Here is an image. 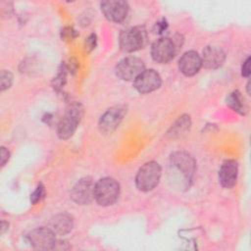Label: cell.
I'll return each mask as SVG.
<instances>
[{
	"label": "cell",
	"mask_w": 251,
	"mask_h": 251,
	"mask_svg": "<svg viewBox=\"0 0 251 251\" xmlns=\"http://www.w3.org/2000/svg\"><path fill=\"white\" fill-rule=\"evenodd\" d=\"M162 169L157 162L150 161L145 163L137 172L135 176L136 187L140 191H150L154 189L161 178Z\"/></svg>",
	"instance_id": "4"
},
{
	"label": "cell",
	"mask_w": 251,
	"mask_h": 251,
	"mask_svg": "<svg viewBox=\"0 0 251 251\" xmlns=\"http://www.w3.org/2000/svg\"><path fill=\"white\" fill-rule=\"evenodd\" d=\"M195 172V161L186 152L174 153L169 162L168 176L172 185L178 189L189 188Z\"/></svg>",
	"instance_id": "1"
},
{
	"label": "cell",
	"mask_w": 251,
	"mask_h": 251,
	"mask_svg": "<svg viewBox=\"0 0 251 251\" xmlns=\"http://www.w3.org/2000/svg\"><path fill=\"white\" fill-rule=\"evenodd\" d=\"M126 110L124 107L116 106L108 109L99 120V128L103 133H111L123 121Z\"/></svg>",
	"instance_id": "12"
},
{
	"label": "cell",
	"mask_w": 251,
	"mask_h": 251,
	"mask_svg": "<svg viewBox=\"0 0 251 251\" xmlns=\"http://www.w3.org/2000/svg\"><path fill=\"white\" fill-rule=\"evenodd\" d=\"M44 196V187L42 184H39L36 189L30 194V202L32 204H36L38 201L41 200V198Z\"/></svg>",
	"instance_id": "19"
},
{
	"label": "cell",
	"mask_w": 251,
	"mask_h": 251,
	"mask_svg": "<svg viewBox=\"0 0 251 251\" xmlns=\"http://www.w3.org/2000/svg\"><path fill=\"white\" fill-rule=\"evenodd\" d=\"M120 184L112 177H103L95 183L94 199L100 206L113 205L119 198Z\"/></svg>",
	"instance_id": "5"
},
{
	"label": "cell",
	"mask_w": 251,
	"mask_h": 251,
	"mask_svg": "<svg viewBox=\"0 0 251 251\" xmlns=\"http://www.w3.org/2000/svg\"><path fill=\"white\" fill-rule=\"evenodd\" d=\"M162 79L155 70H144L133 81L134 88L142 94L150 93L161 86Z\"/></svg>",
	"instance_id": "11"
},
{
	"label": "cell",
	"mask_w": 251,
	"mask_h": 251,
	"mask_svg": "<svg viewBox=\"0 0 251 251\" xmlns=\"http://www.w3.org/2000/svg\"><path fill=\"white\" fill-rule=\"evenodd\" d=\"M148 42V33L144 26H132L123 30L119 37L120 48L124 52H134L142 49Z\"/></svg>",
	"instance_id": "3"
},
{
	"label": "cell",
	"mask_w": 251,
	"mask_h": 251,
	"mask_svg": "<svg viewBox=\"0 0 251 251\" xmlns=\"http://www.w3.org/2000/svg\"><path fill=\"white\" fill-rule=\"evenodd\" d=\"M238 175V165L233 160L225 161L219 171V181L225 188H231L235 185Z\"/></svg>",
	"instance_id": "15"
},
{
	"label": "cell",
	"mask_w": 251,
	"mask_h": 251,
	"mask_svg": "<svg viewBox=\"0 0 251 251\" xmlns=\"http://www.w3.org/2000/svg\"><path fill=\"white\" fill-rule=\"evenodd\" d=\"M74 226L73 219L66 213H61L53 216L49 221V228L56 235H65L69 233Z\"/></svg>",
	"instance_id": "16"
},
{
	"label": "cell",
	"mask_w": 251,
	"mask_h": 251,
	"mask_svg": "<svg viewBox=\"0 0 251 251\" xmlns=\"http://www.w3.org/2000/svg\"><path fill=\"white\" fill-rule=\"evenodd\" d=\"M83 116V107L80 103H73L67 109L63 117L61 118L58 126L57 133L61 139L70 138L75 131Z\"/></svg>",
	"instance_id": "2"
},
{
	"label": "cell",
	"mask_w": 251,
	"mask_h": 251,
	"mask_svg": "<svg viewBox=\"0 0 251 251\" xmlns=\"http://www.w3.org/2000/svg\"><path fill=\"white\" fill-rule=\"evenodd\" d=\"M176 47L173 39L161 37L155 40L151 45L152 59L159 64H167L175 57Z\"/></svg>",
	"instance_id": "7"
},
{
	"label": "cell",
	"mask_w": 251,
	"mask_h": 251,
	"mask_svg": "<svg viewBox=\"0 0 251 251\" xmlns=\"http://www.w3.org/2000/svg\"><path fill=\"white\" fill-rule=\"evenodd\" d=\"M226 104L233 109L234 111H236L237 113L244 115L246 112V106L244 103V99L242 98L241 94L239 91L235 90L232 91L231 93L228 94V96L226 97Z\"/></svg>",
	"instance_id": "17"
},
{
	"label": "cell",
	"mask_w": 251,
	"mask_h": 251,
	"mask_svg": "<svg viewBox=\"0 0 251 251\" xmlns=\"http://www.w3.org/2000/svg\"><path fill=\"white\" fill-rule=\"evenodd\" d=\"M55 233L49 227H38L31 230L28 235V241L34 249L52 250L56 243Z\"/></svg>",
	"instance_id": "10"
},
{
	"label": "cell",
	"mask_w": 251,
	"mask_h": 251,
	"mask_svg": "<svg viewBox=\"0 0 251 251\" xmlns=\"http://www.w3.org/2000/svg\"><path fill=\"white\" fill-rule=\"evenodd\" d=\"M13 82V75L6 70H3L0 75V88L1 91L8 89Z\"/></svg>",
	"instance_id": "18"
},
{
	"label": "cell",
	"mask_w": 251,
	"mask_h": 251,
	"mask_svg": "<svg viewBox=\"0 0 251 251\" xmlns=\"http://www.w3.org/2000/svg\"><path fill=\"white\" fill-rule=\"evenodd\" d=\"M95 46H96V35L94 33H92L85 40V49L89 52L92 49H94Z\"/></svg>",
	"instance_id": "20"
},
{
	"label": "cell",
	"mask_w": 251,
	"mask_h": 251,
	"mask_svg": "<svg viewBox=\"0 0 251 251\" xmlns=\"http://www.w3.org/2000/svg\"><path fill=\"white\" fill-rule=\"evenodd\" d=\"M156 32H158V33H161V32H163L164 30H166L167 29V27H168V24L166 23V21L165 20H162L161 22H158V23H156Z\"/></svg>",
	"instance_id": "23"
},
{
	"label": "cell",
	"mask_w": 251,
	"mask_h": 251,
	"mask_svg": "<svg viewBox=\"0 0 251 251\" xmlns=\"http://www.w3.org/2000/svg\"><path fill=\"white\" fill-rule=\"evenodd\" d=\"M100 7L105 18L113 23L124 22L128 13V4L123 0H106Z\"/></svg>",
	"instance_id": "9"
},
{
	"label": "cell",
	"mask_w": 251,
	"mask_h": 251,
	"mask_svg": "<svg viewBox=\"0 0 251 251\" xmlns=\"http://www.w3.org/2000/svg\"><path fill=\"white\" fill-rule=\"evenodd\" d=\"M241 75L245 77H249V75H250V57H247V59L244 61L242 68H241Z\"/></svg>",
	"instance_id": "21"
},
{
	"label": "cell",
	"mask_w": 251,
	"mask_h": 251,
	"mask_svg": "<svg viewBox=\"0 0 251 251\" xmlns=\"http://www.w3.org/2000/svg\"><path fill=\"white\" fill-rule=\"evenodd\" d=\"M202 66L206 69L215 70L223 66L226 60V53L224 50L216 45H208L202 52Z\"/></svg>",
	"instance_id": "13"
},
{
	"label": "cell",
	"mask_w": 251,
	"mask_h": 251,
	"mask_svg": "<svg viewBox=\"0 0 251 251\" xmlns=\"http://www.w3.org/2000/svg\"><path fill=\"white\" fill-rule=\"evenodd\" d=\"M7 228H8V223H6L5 221H2L1 222V234H3Z\"/></svg>",
	"instance_id": "24"
},
{
	"label": "cell",
	"mask_w": 251,
	"mask_h": 251,
	"mask_svg": "<svg viewBox=\"0 0 251 251\" xmlns=\"http://www.w3.org/2000/svg\"><path fill=\"white\" fill-rule=\"evenodd\" d=\"M10 157V153L9 151L5 148V147H1V166L3 167L9 160Z\"/></svg>",
	"instance_id": "22"
},
{
	"label": "cell",
	"mask_w": 251,
	"mask_h": 251,
	"mask_svg": "<svg viewBox=\"0 0 251 251\" xmlns=\"http://www.w3.org/2000/svg\"><path fill=\"white\" fill-rule=\"evenodd\" d=\"M144 70L143 61L133 56L123 58L117 63L115 68L117 76L123 80H134Z\"/></svg>",
	"instance_id": "6"
},
{
	"label": "cell",
	"mask_w": 251,
	"mask_h": 251,
	"mask_svg": "<svg viewBox=\"0 0 251 251\" xmlns=\"http://www.w3.org/2000/svg\"><path fill=\"white\" fill-rule=\"evenodd\" d=\"M95 183L89 176L80 178L71 190V198L79 205L89 204L94 199Z\"/></svg>",
	"instance_id": "8"
},
{
	"label": "cell",
	"mask_w": 251,
	"mask_h": 251,
	"mask_svg": "<svg viewBox=\"0 0 251 251\" xmlns=\"http://www.w3.org/2000/svg\"><path fill=\"white\" fill-rule=\"evenodd\" d=\"M202 67L201 56L195 51H187L178 60V69L186 76L196 75Z\"/></svg>",
	"instance_id": "14"
}]
</instances>
